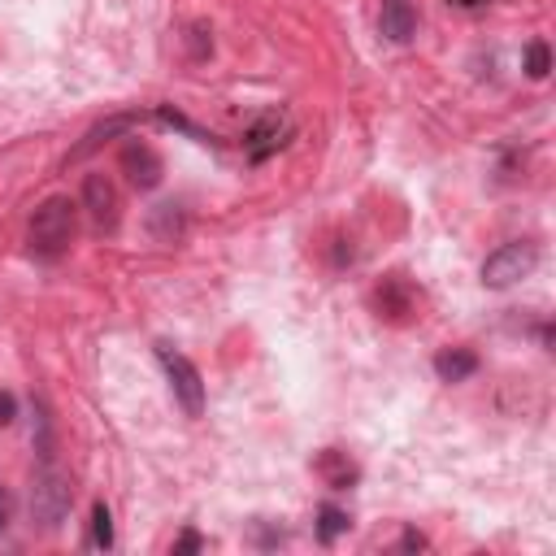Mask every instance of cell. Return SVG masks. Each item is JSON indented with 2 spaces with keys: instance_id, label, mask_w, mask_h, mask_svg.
<instances>
[{
  "instance_id": "13",
  "label": "cell",
  "mask_w": 556,
  "mask_h": 556,
  "mask_svg": "<svg viewBox=\"0 0 556 556\" xmlns=\"http://www.w3.org/2000/svg\"><path fill=\"white\" fill-rule=\"evenodd\" d=\"M92 543H96V548H113V517H109V509H105V504H96V509H92Z\"/></svg>"
},
{
  "instance_id": "4",
  "label": "cell",
  "mask_w": 556,
  "mask_h": 556,
  "mask_svg": "<svg viewBox=\"0 0 556 556\" xmlns=\"http://www.w3.org/2000/svg\"><path fill=\"white\" fill-rule=\"evenodd\" d=\"M535 261H539V252H535V244H504V248H496L491 257L483 261V283L487 287H513L517 278H526L530 270H535Z\"/></svg>"
},
{
  "instance_id": "12",
  "label": "cell",
  "mask_w": 556,
  "mask_h": 556,
  "mask_svg": "<svg viewBox=\"0 0 556 556\" xmlns=\"http://www.w3.org/2000/svg\"><path fill=\"white\" fill-rule=\"evenodd\" d=\"M548 70H552V53H548V44L535 40L526 48V74L530 79H548Z\"/></svg>"
},
{
  "instance_id": "18",
  "label": "cell",
  "mask_w": 556,
  "mask_h": 556,
  "mask_svg": "<svg viewBox=\"0 0 556 556\" xmlns=\"http://www.w3.org/2000/svg\"><path fill=\"white\" fill-rule=\"evenodd\" d=\"M404 548H426V539H422V535H413V530H409V535H404Z\"/></svg>"
},
{
  "instance_id": "17",
  "label": "cell",
  "mask_w": 556,
  "mask_h": 556,
  "mask_svg": "<svg viewBox=\"0 0 556 556\" xmlns=\"http://www.w3.org/2000/svg\"><path fill=\"white\" fill-rule=\"evenodd\" d=\"M9 517H14V496H9V491L0 487V530L9 526Z\"/></svg>"
},
{
  "instance_id": "15",
  "label": "cell",
  "mask_w": 556,
  "mask_h": 556,
  "mask_svg": "<svg viewBox=\"0 0 556 556\" xmlns=\"http://www.w3.org/2000/svg\"><path fill=\"white\" fill-rule=\"evenodd\" d=\"M200 548H205V543H200L196 530H187L183 539H174V556H183V552H200Z\"/></svg>"
},
{
  "instance_id": "8",
  "label": "cell",
  "mask_w": 556,
  "mask_h": 556,
  "mask_svg": "<svg viewBox=\"0 0 556 556\" xmlns=\"http://www.w3.org/2000/svg\"><path fill=\"white\" fill-rule=\"evenodd\" d=\"M131 126H135V113H113V118H105V122H96L92 131L83 135V144H79V148H74V153L66 157V166H79V161H83V157H92L96 148L105 144V139H113V135H122V131H131Z\"/></svg>"
},
{
  "instance_id": "1",
  "label": "cell",
  "mask_w": 556,
  "mask_h": 556,
  "mask_svg": "<svg viewBox=\"0 0 556 556\" xmlns=\"http://www.w3.org/2000/svg\"><path fill=\"white\" fill-rule=\"evenodd\" d=\"M74 231H79V205H70L66 196H53L35 209V218L27 226V244H31V257L40 261H57L66 257L70 244H74Z\"/></svg>"
},
{
  "instance_id": "3",
  "label": "cell",
  "mask_w": 556,
  "mask_h": 556,
  "mask_svg": "<svg viewBox=\"0 0 556 556\" xmlns=\"http://www.w3.org/2000/svg\"><path fill=\"white\" fill-rule=\"evenodd\" d=\"M157 357H161V365H166L170 391H174V400L183 404V413L200 417L205 413V383H200V370L183 357V352H174L170 344H157Z\"/></svg>"
},
{
  "instance_id": "14",
  "label": "cell",
  "mask_w": 556,
  "mask_h": 556,
  "mask_svg": "<svg viewBox=\"0 0 556 556\" xmlns=\"http://www.w3.org/2000/svg\"><path fill=\"white\" fill-rule=\"evenodd\" d=\"M318 517H322V522H318V535H322V543H331L335 535H344V530H348V513L331 509V504H326V509H322Z\"/></svg>"
},
{
  "instance_id": "16",
  "label": "cell",
  "mask_w": 556,
  "mask_h": 556,
  "mask_svg": "<svg viewBox=\"0 0 556 556\" xmlns=\"http://www.w3.org/2000/svg\"><path fill=\"white\" fill-rule=\"evenodd\" d=\"M14 413H18L14 396H9V391H0V426H9V422H14Z\"/></svg>"
},
{
  "instance_id": "5",
  "label": "cell",
  "mask_w": 556,
  "mask_h": 556,
  "mask_svg": "<svg viewBox=\"0 0 556 556\" xmlns=\"http://www.w3.org/2000/svg\"><path fill=\"white\" fill-rule=\"evenodd\" d=\"M83 209L92 213L96 231H113L118 226V192H113V183L105 174H87L83 183Z\"/></svg>"
},
{
  "instance_id": "7",
  "label": "cell",
  "mask_w": 556,
  "mask_h": 556,
  "mask_svg": "<svg viewBox=\"0 0 556 556\" xmlns=\"http://www.w3.org/2000/svg\"><path fill=\"white\" fill-rule=\"evenodd\" d=\"M378 27H383L387 40L409 44V40H413V31H417V9H413V0H383Z\"/></svg>"
},
{
  "instance_id": "19",
  "label": "cell",
  "mask_w": 556,
  "mask_h": 556,
  "mask_svg": "<svg viewBox=\"0 0 556 556\" xmlns=\"http://www.w3.org/2000/svg\"><path fill=\"white\" fill-rule=\"evenodd\" d=\"M457 5H483V0H457Z\"/></svg>"
},
{
  "instance_id": "9",
  "label": "cell",
  "mask_w": 556,
  "mask_h": 556,
  "mask_svg": "<svg viewBox=\"0 0 556 556\" xmlns=\"http://www.w3.org/2000/svg\"><path fill=\"white\" fill-rule=\"evenodd\" d=\"M474 370H478V357L470 348H444L435 357V374L444 378V383H465Z\"/></svg>"
},
{
  "instance_id": "11",
  "label": "cell",
  "mask_w": 556,
  "mask_h": 556,
  "mask_svg": "<svg viewBox=\"0 0 556 556\" xmlns=\"http://www.w3.org/2000/svg\"><path fill=\"white\" fill-rule=\"evenodd\" d=\"M278 135H283V131H278V113H270V118H265L261 126H257V131H252V139H261V144H252V157H265V153H270V148H278V144H283V139H278Z\"/></svg>"
},
{
  "instance_id": "6",
  "label": "cell",
  "mask_w": 556,
  "mask_h": 556,
  "mask_svg": "<svg viewBox=\"0 0 556 556\" xmlns=\"http://www.w3.org/2000/svg\"><path fill=\"white\" fill-rule=\"evenodd\" d=\"M122 170L131 174V183L139 187V192H153V187L161 183V174H166L161 157L148 144H139V139H131V144L122 148Z\"/></svg>"
},
{
  "instance_id": "2",
  "label": "cell",
  "mask_w": 556,
  "mask_h": 556,
  "mask_svg": "<svg viewBox=\"0 0 556 556\" xmlns=\"http://www.w3.org/2000/svg\"><path fill=\"white\" fill-rule=\"evenodd\" d=\"M31 513H35V522H44V526H61V517L70 513V478L57 470L53 457H44L40 474H35Z\"/></svg>"
},
{
  "instance_id": "10",
  "label": "cell",
  "mask_w": 556,
  "mask_h": 556,
  "mask_svg": "<svg viewBox=\"0 0 556 556\" xmlns=\"http://www.w3.org/2000/svg\"><path fill=\"white\" fill-rule=\"evenodd\" d=\"M318 470L331 478V487H348L352 478H357V470L344 461V452H322V461H318Z\"/></svg>"
}]
</instances>
